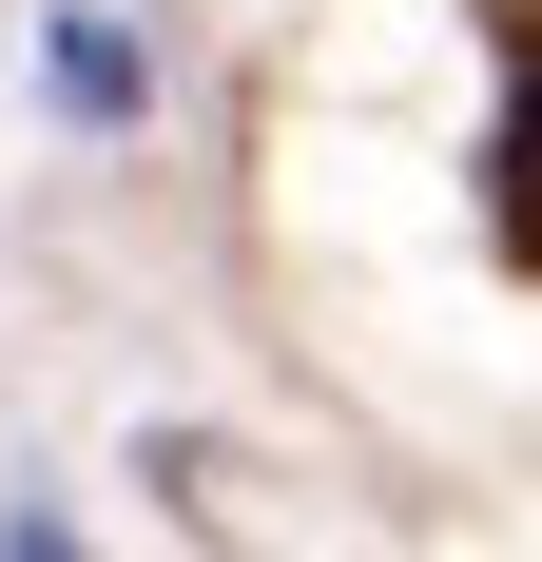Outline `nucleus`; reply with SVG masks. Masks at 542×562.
Segmentation results:
<instances>
[{
  "instance_id": "f257e3e1",
  "label": "nucleus",
  "mask_w": 542,
  "mask_h": 562,
  "mask_svg": "<svg viewBox=\"0 0 542 562\" xmlns=\"http://www.w3.org/2000/svg\"><path fill=\"white\" fill-rule=\"evenodd\" d=\"M504 194H485V214H504V252H523V272H542V20H523V0H504Z\"/></svg>"
}]
</instances>
